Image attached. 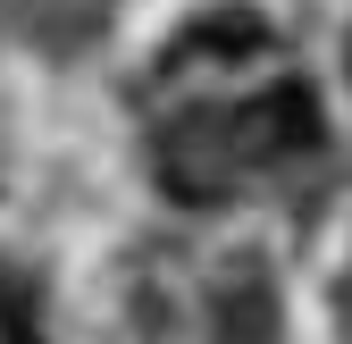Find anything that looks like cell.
Returning <instances> with one entry per match:
<instances>
[{"label":"cell","mask_w":352,"mask_h":344,"mask_svg":"<svg viewBox=\"0 0 352 344\" xmlns=\"http://www.w3.org/2000/svg\"><path fill=\"white\" fill-rule=\"evenodd\" d=\"M260 42H269V25L243 17V9H227V17H201L176 51H185V59H243V51H260Z\"/></svg>","instance_id":"obj_1"}]
</instances>
